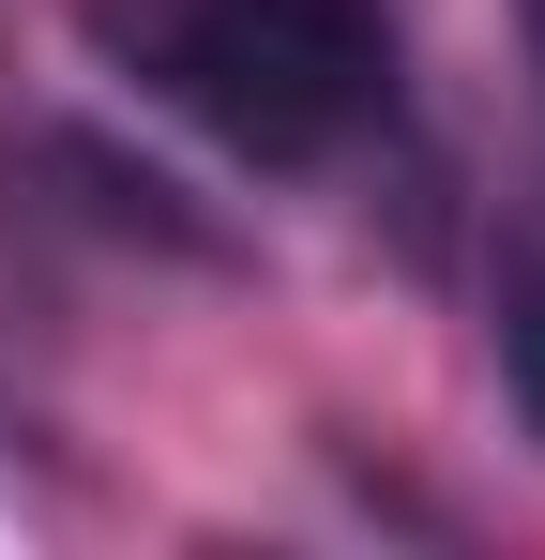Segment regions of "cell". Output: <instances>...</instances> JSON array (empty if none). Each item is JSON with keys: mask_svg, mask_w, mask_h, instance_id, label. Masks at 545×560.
Listing matches in <instances>:
<instances>
[{"mask_svg": "<svg viewBox=\"0 0 545 560\" xmlns=\"http://www.w3.org/2000/svg\"><path fill=\"white\" fill-rule=\"evenodd\" d=\"M91 46L228 137L243 167H334L394 121V15L379 0H77Z\"/></svg>", "mask_w": 545, "mask_h": 560, "instance_id": "cell-1", "label": "cell"}, {"mask_svg": "<svg viewBox=\"0 0 545 560\" xmlns=\"http://www.w3.org/2000/svg\"><path fill=\"white\" fill-rule=\"evenodd\" d=\"M500 394H515V424L545 440V197L500 228Z\"/></svg>", "mask_w": 545, "mask_h": 560, "instance_id": "cell-2", "label": "cell"}]
</instances>
